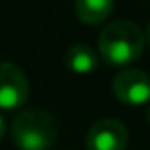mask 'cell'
I'll return each mask as SVG.
<instances>
[{"label":"cell","instance_id":"cell-1","mask_svg":"<svg viewBox=\"0 0 150 150\" xmlns=\"http://www.w3.org/2000/svg\"><path fill=\"white\" fill-rule=\"evenodd\" d=\"M146 44V36L139 25L127 19L112 21L99 34V53L103 61L116 67H125L135 63L141 57Z\"/></svg>","mask_w":150,"mask_h":150},{"label":"cell","instance_id":"cell-2","mask_svg":"<svg viewBox=\"0 0 150 150\" xmlns=\"http://www.w3.org/2000/svg\"><path fill=\"white\" fill-rule=\"evenodd\" d=\"M10 135L19 150H50L57 141L59 125L48 110L27 108L13 118Z\"/></svg>","mask_w":150,"mask_h":150},{"label":"cell","instance_id":"cell-3","mask_svg":"<svg viewBox=\"0 0 150 150\" xmlns=\"http://www.w3.org/2000/svg\"><path fill=\"white\" fill-rule=\"evenodd\" d=\"M112 91L127 106L150 105V76L139 69H125L114 76Z\"/></svg>","mask_w":150,"mask_h":150},{"label":"cell","instance_id":"cell-4","mask_svg":"<svg viewBox=\"0 0 150 150\" xmlns=\"http://www.w3.org/2000/svg\"><path fill=\"white\" fill-rule=\"evenodd\" d=\"M30 86L25 72L15 63L0 61V108H21L29 99Z\"/></svg>","mask_w":150,"mask_h":150},{"label":"cell","instance_id":"cell-5","mask_svg":"<svg viewBox=\"0 0 150 150\" xmlns=\"http://www.w3.org/2000/svg\"><path fill=\"white\" fill-rule=\"evenodd\" d=\"M129 143V131L116 118H103L89 127L86 135L88 150H125Z\"/></svg>","mask_w":150,"mask_h":150},{"label":"cell","instance_id":"cell-6","mask_svg":"<svg viewBox=\"0 0 150 150\" xmlns=\"http://www.w3.org/2000/svg\"><path fill=\"white\" fill-rule=\"evenodd\" d=\"M65 65L70 72L86 76V74H91L97 70L99 67V55L91 46L84 44H72L69 46V50L65 51Z\"/></svg>","mask_w":150,"mask_h":150},{"label":"cell","instance_id":"cell-7","mask_svg":"<svg viewBox=\"0 0 150 150\" xmlns=\"http://www.w3.org/2000/svg\"><path fill=\"white\" fill-rule=\"evenodd\" d=\"M114 10V0H76V17L86 25H99L106 21Z\"/></svg>","mask_w":150,"mask_h":150},{"label":"cell","instance_id":"cell-8","mask_svg":"<svg viewBox=\"0 0 150 150\" xmlns=\"http://www.w3.org/2000/svg\"><path fill=\"white\" fill-rule=\"evenodd\" d=\"M4 133H6V122H4V118L0 116V141H2Z\"/></svg>","mask_w":150,"mask_h":150},{"label":"cell","instance_id":"cell-9","mask_svg":"<svg viewBox=\"0 0 150 150\" xmlns=\"http://www.w3.org/2000/svg\"><path fill=\"white\" fill-rule=\"evenodd\" d=\"M146 44L150 46V21H148V29H146Z\"/></svg>","mask_w":150,"mask_h":150},{"label":"cell","instance_id":"cell-10","mask_svg":"<svg viewBox=\"0 0 150 150\" xmlns=\"http://www.w3.org/2000/svg\"><path fill=\"white\" fill-rule=\"evenodd\" d=\"M146 120H148V124H150V105L146 106Z\"/></svg>","mask_w":150,"mask_h":150}]
</instances>
